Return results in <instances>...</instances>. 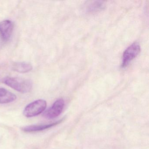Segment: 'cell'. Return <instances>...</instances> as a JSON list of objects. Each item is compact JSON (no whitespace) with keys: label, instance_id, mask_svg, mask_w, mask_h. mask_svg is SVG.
I'll return each instance as SVG.
<instances>
[{"label":"cell","instance_id":"obj_1","mask_svg":"<svg viewBox=\"0 0 149 149\" xmlns=\"http://www.w3.org/2000/svg\"><path fill=\"white\" fill-rule=\"evenodd\" d=\"M0 81L23 94L30 92L33 87L31 80L20 77H6L2 78Z\"/></svg>","mask_w":149,"mask_h":149},{"label":"cell","instance_id":"obj_2","mask_svg":"<svg viewBox=\"0 0 149 149\" xmlns=\"http://www.w3.org/2000/svg\"><path fill=\"white\" fill-rule=\"evenodd\" d=\"M47 102L38 99L28 104L23 111V115L27 118L33 117L42 113L46 109Z\"/></svg>","mask_w":149,"mask_h":149},{"label":"cell","instance_id":"obj_3","mask_svg":"<svg viewBox=\"0 0 149 149\" xmlns=\"http://www.w3.org/2000/svg\"><path fill=\"white\" fill-rule=\"evenodd\" d=\"M139 43L135 42L128 47L123 54L122 67L125 68L136 57L140 51Z\"/></svg>","mask_w":149,"mask_h":149},{"label":"cell","instance_id":"obj_4","mask_svg":"<svg viewBox=\"0 0 149 149\" xmlns=\"http://www.w3.org/2000/svg\"><path fill=\"white\" fill-rule=\"evenodd\" d=\"M64 106V100L61 98L57 99L50 108L43 113V116L47 119L55 118L62 112Z\"/></svg>","mask_w":149,"mask_h":149},{"label":"cell","instance_id":"obj_5","mask_svg":"<svg viewBox=\"0 0 149 149\" xmlns=\"http://www.w3.org/2000/svg\"><path fill=\"white\" fill-rule=\"evenodd\" d=\"M14 27V23L10 20H5L0 22V36L3 41L8 42L10 40Z\"/></svg>","mask_w":149,"mask_h":149},{"label":"cell","instance_id":"obj_6","mask_svg":"<svg viewBox=\"0 0 149 149\" xmlns=\"http://www.w3.org/2000/svg\"><path fill=\"white\" fill-rule=\"evenodd\" d=\"M63 120V119H61V120L57 121V122L52 123L48 124L28 125V126L22 127V130L23 131L25 132H36L41 131L44 130L49 129V128L54 127V126L59 124Z\"/></svg>","mask_w":149,"mask_h":149},{"label":"cell","instance_id":"obj_7","mask_svg":"<svg viewBox=\"0 0 149 149\" xmlns=\"http://www.w3.org/2000/svg\"><path fill=\"white\" fill-rule=\"evenodd\" d=\"M16 98V96L13 93L4 88H0V104L12 102Z\"/></svg>","mask_w":149,"mask_h":149},{"label":"cell","instance_id":"obj_8","mask_svg":"<svg viewBox=\"0 0 149 149\" xmlns=\"http://www.w3.org/2000/svg\"><path fill=\"white\" fill-rule=\"evenodd\" d=\"M33 69V66L30 63L24 62L14 63L12 65V69L20 73H28Z\"/></svg>","mask_w":149,"mask_h":149},{"label":"cell","instance_id":"obj_9","mask_svg":"<svg viewBox=\"0 0 149 149\" xmlns=\"http://www.w3.org/2000/svg\"><path fill=\"white\" fill-rule=\"evenodd\" d=\"M105 5L103 1H91L88 4L86 8L89 13H94L104 9Z\"/></svg>","mask_w":149,"mask_h":149}]
</instances>
